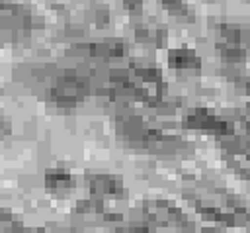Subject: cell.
Returning <instances> with one entry per match:
<instances>
[{
	"label": "cell",
	"mask_w": 250,
	"mask_h": 233,
	"mask_svg": "<svg viewBox=\"0 0 250 233\" xmlns=\"http://www.w3.org/2000/svg\"><path fill=\"white\" fill-rule=\"evenodd\" d=\"M86 90H88L86 78L78 76L76 72H64L59 78H55L49 96L55 102V106H59V108H72V106H76L84 98Z\"/></svg>",
	"instance_id": "cell-1"
},
{
	"label": "cell",
	"mask_w": 250,
	"mask_h": 233,
	"mask_svg": "<svg viewBox=\"0 0 250 233\" xmlns=\"http://www.w3.org/2000/svg\"><path fill=\"white\" fill-rule=\"evenodd\" d=\"M45 182H47V188H49L51 192H64V190H68V188L72 186L70 174H68L66 170H62V168H53V170H49Z\"/></svg>",
	"instance_id": "cell-2"
}]
</instances>
